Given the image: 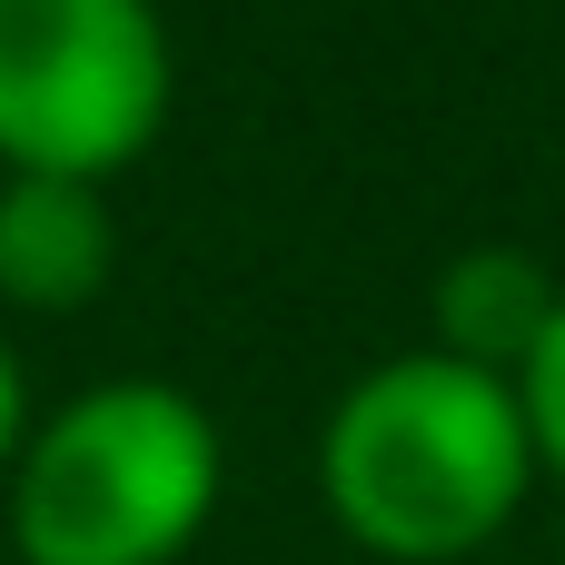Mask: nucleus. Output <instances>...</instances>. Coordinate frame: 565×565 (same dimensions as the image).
I'll use <instances>...</instances> for the list:
<instances>
[{"label": "nucleus", "instance_id": "obj_5", "mask_svg": "<svg viewBox=\"0 0 565 565\" xmlns=\"http://www.w3.org/2000/svg\"><path fill=\"white\" fill-rule=\"evenodd\" d=\"M565 278L526 248H467L437 278V358H467L487 377H526V358L556 328Z\"/></svg>", "mask_w": 565, "mask_h": 565}, {"label": "nucleus", "instance_id": "obj_7", "mask_svg": "<svg viewBox=\"0 0 565 565\" xmlns=\"http://www.w3.org/2000/svg\"><path fill=\"white\" fill-rule=\"evenodd\" d=\"M20 437H30V397H20V358L0 348V477L20 467Z\"/></svg>", "mask_w": 565, "mask_h": 565}, {"label": "nucleus", "instance_id": "obj_3", "mask_svg": "<svg viewBox=\"0 0 565 565\" xmlns=\"http://www.w3.org/2000/svg\"><path fill=\"white\" fill-rule=\"evenodd\" d=\"M169 119L159 0H0V169L109 179Z\"/></svg>", "mask_w": 565, "mask_h": 565}, {"label": "nucleus", "instance_id": "obj_6", "mask_svg": "<svg viewBox=\"0 0 565 565\" xmlns=\"http://www.w3.org/2000/svg\"><path fill=\"white\" fill-rule=\"evenodd\" d=\"M516 407H526L536 467H546V477H565V298H556L546 348H536V358H526V377H516Z\"/></svg>", "mask_w": 565, "mask_h": 565}, {"label": "nucleus", "instance_id": "obj_1", "mask_svg": "<svg viewBox=\"0 0 565 565\" xmlns=\"http://www.w3.org/2000/svg\"><path fill=\"white\" fill-rule=\"evenodd\" d=\"M318 487H328V516L387 565L477 556L536 487V437H526L516 377H487L437 348L377 358L328 407Z\"/></svg>", "mask_w": 565, "mask_h": 565}, {"label": "nucleus", "instance_id": "obj_4", "mask_svg": "<svg viewBox=\"0 0 565 565\" xmlns=\"http://www.w3.org/2000/svg\"><path fill=\"white\" fill-rule=\"evenodd\" d=\"M109 199L89 179H0V298L30 308V318H60V308H89L109 288Z\"/></svg>", "mask_w": 565, "mask_h": 565}, {"label": "nucleus", "instance_id": "obj_2", "mask_svg": "<svg viewBox=\"0 0 565 565\" xmlns=\"http://www.w3.org/2000/svg\"><path fill=\"white\" fill-rule=\"evenodd\" d=\"M218 507V427L169 377L79 387L20 437L10 536L30 565H169Z\"/></svg>", "mask_w": 565, "mask_h": 565}]
</instances>
